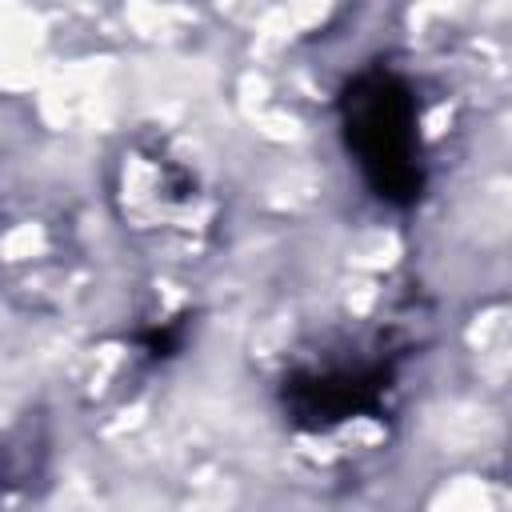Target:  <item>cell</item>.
Masks as SVG:
<instances>
[{"instance_id":"3957f363","label":"cell","mask_w":512,"mask_h":512,"mask_svg":"<svg viewBox=\"0 0 512 512\" xmlns=\"http://www.w3.org/2000/svg\"><path fill=\"white\" fill-rule=\"evenodd\" d=\"M396 360L376 352L320 356L292 368L280 384V408L304 436H336L348 424H372L392 412Z\"/></svg>"},{"instance_id":"6da1fadb","label":"cell","mask_w":512,"mask_h":512,"mask_svg":"<svg viewBox=\"0 0 512 512\" xmlns=\"http://www.w3.org/2000/svg\"><path fill=\"white\" fill-rule=\"evenodd\" d=\"M108 200L124 236L160 264L200 260L220 228V200L200 164L160 132L120 144L108 172Z\"/></svg>"},{"instance_id":"7a4b0ae2","label":"cell","mask_w":512,"mask_h":512,"mask_svg":"<svg viewBox=\"0 0 512 512\" xmlns=\"http://www.w3.org/2000/svg\"><path fill=\"white\" fill-rule=\"evenodd\" d=\"M336 124L364 188L388 208H412L428 188L420 100L404 72L364 64L336 96Z\"/></svg>"}]
</instances>
